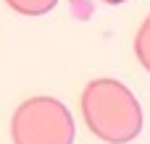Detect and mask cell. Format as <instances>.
<instances>
[{
  "label": "cell",
  "mask_w": 150,
  "mask_h": 144,
  "mask_svg": "<svg viewBox=\"0 0 150 144\" xmlns=\"http://www.w3.org/2000/svg\"><path fill=\"white\" fill-rule=\"evenodd\" d=\"M13 144H74V118L55 97L21 102L11 121Z\"/></svg>",
  "instance_id": "2"
},
{
  "label": "cell",
  "mask_w": 150,
  "mask_h": 144,
  "mask_svg": "<svg viewBox=\"0 0 150 144\" xmlns=\"http://www.w3.org/2000/svg\"><path fill=\"white\" fill-rule=\"evenodd\" d=\"M5 3L24 16H42V13L53 10L58 0H5Z\"/></svg>",
  "instance_id": "3"
},
{
  "label": "cell",
  "mask_w": 150,
  "mask_h": 144,
  "mask_svg": "<svg viewBox=\"0 0 150 144\" xmlns=\"http://www.w3.org/2000/svg\"><path fill=\"white\" fill-rule=\"evenodd\" d=\"M134 52H137L140 63L150 71V16L142 21V26H140V31L134 37Z\"/></svg>",
  "instance_id": "4"
},
{
  "label": "cell",
  "mask_w": 150,
  "mask_h": 144,
  "mask_svg": "<svg viewBox=\"0 0 150 144\" xmlns=\"http://www.w3.org/2000/svg\"><path fill=\"white\" fill-rule=\"evenodd\" d=\"M82 113L87 129L111 144H124L140 136L142 108L137 97L116 79H95L82 94Z\"/></svg>",
  "instance_id": "1"
},
{
  "label": "cell",
  "mask_w": 150,
  "mask_h": 144,
  "mask_svg": "<svg viewBox=\"0 0 150 144\" xmlns=\"http://www.w3.org/2000/svg\"><path fill=\"white\" fill-rule=\"evenodd\" d=\"M103 3H108V5H119V3H127V0H103Z\"/></svg>",
  "instance_id": "5"
}]
</instances>
